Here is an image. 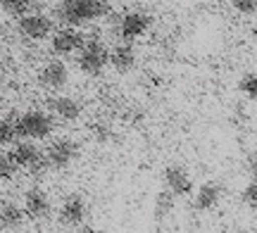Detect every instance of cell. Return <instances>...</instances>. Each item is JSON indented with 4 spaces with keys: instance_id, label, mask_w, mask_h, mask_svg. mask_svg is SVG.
<instances>
[{
    "instance_id": "ac0fdd59",
    "label": "cell",
    "mask_w": 257,
    "mask_h": 233,
    "mask_svg": "<svg viewBox=\"0 0 257 233\" xmlns=\"http://www.w3.org/2000/svg\"><path fill=\"white\" fill-rule=\"evenodd\" d=\"M0 10H3L8 17L19 19L31 10V0H0Z\"/></svg>"
},
{
    "instance_id": "6da1fadb",
    "label": "cell",
    "mask_w": 257,
    "mask_h": 233,
    "mask_svg": "<svg viewBox=\"0 0 257 233\" xmlns=\"http://www.w3.org/2000/svg\"><path fill=\"white\" fill-rule=\"evenodd\" d=\"M112 0H62L55 15L64 27H81L93 19L110 15Z\"/></svg>"
},
{
    "instance_id": "3957f363",
    "label": "cell",
    "mask_w": 257,
    "mask_h": 233,
    "mask_svg": "<svg viewBox=\"0 0 257 233\" xmlns=\"http://www.w3.org/2000/svg\"><path fill=\"white\" fill-rule=\"evenodd\" d=\"M76 65L86 76H98L102 74V69L110 65V48L105 46L98 38H91L86 41L83 48L79 50V57H76Z\"/></svg>"
},
{
    "instance_id": "7c38bea8",
    "label": "cell",
    "mask_w": 257,
    "mask_h": 233,
    "mask_svg": "<svg viewBox=\"0 0 257 233\" xmlns=\"http://www.w3.org/2000/svg\"><path fill=\"white\" fill-rule=\"evenodd\" d=\"M67 81H69V69H67V65L60 62V60L48 62V65L38 72V84L43 86V88H48V91H60V88L67 86Z\"/></svg>"
},
{
    "instance_id": "30bf717a",
    "label": "cell",
    "mask_w": 257,
    "mask_h": 233,
    "mask_svg": "<svg viewBox=\"0 0 257 233\" xmlns=\"http://www.w3.org/2000/svg\"><path fill=\"white\" fill-rule=\"evenodd\" d=\"M165 188L176 197H186L193 193V178L188 169L181 164H169L165 169Z\"/></svg>"
},
{
    "instance_id": "8fae6325",
    "label": "cell",
    "mask_w": 257,
    "mask_h": 233,
    "mask_svg": "<svg viewBox=\"0 0 257 233\" xmlns=\"http://www.w3.org/2000/svg\"><path fill=\"white\" fill-rule=\"evenodd\" d=\"M24 214L29 216V219H34V221H38V219H46L48 214H50V209H53V202H50V197H48V193L43 190V188H29L27 193H24Z\"/></svg>"
},
{
    "instance_id": "5bb4252c",
    "label": "cell",
    "mask_w": 257,
    "mask_h": 233,
    "mask_svg": "<svg viewBox=\"0 0 257 233\" xmlns=\"http://www.w3.org/2000/svg\"><path fill=\"white\" fill-rule=\"evenodd\" d=\"M48 110L53 117L62 121H76L81 117V103L79 100H74L69 95H55V98H50L48 100Z\"/></svg>"
},
{
    "instance_id": "9c48e42d",
    "label": "cell",
    "mask_w": 257,
    "mask_h": 233,
    "mask_svg": "<svg viewBox=\"0 0 257 233\" xmlns=\"http://www.w3.org/2000/svg\"><path fill=\"white\" fill-rule=\"evenodd\" d=\"M88 214V205L81 195H67L60 205V212H57V219L62 226H81L83 219Z\"/></svg>"
},
{
    "instance_id": "d4e9b609",
    "label": "cell",
    "mask_w": 257,
    "mask_h": 233,
    "mask_svg": "<svg viewBox=\"0 0 257 233\" xmlns=\"http://www.w3.org/2000/svg\"><path fill=\"white\" fill-rule=\"evenodd\" d=\"M93 133H95L100 140L107 138V126H100V124H98V126H93Z\"/></svg>"
},
{
    "instance_id": "44dd1931",
    "label": "cell",
    "mask_w": 257,
    "mask_h": 233,
    "mask_svg": "<svg viewBox=\"0 0 257 233\" xmlns=\"http://www.w3.org/2000/svg\"><path fill=\"white\" fill-rule=\"evenodd\" d=\"M15 162L10 159V155H3L0 152V181H10V178L15 176Z\"/></svg>"
},
{
    "instance_id": "4fadbf2b",
    "label": "cell",
    "mask_w": 257,
    "mask_h": 233,
    "mask_svg": "<svg viewBox=\"0 0 257 233\" xmlns=\"http://www.w3.org/2000/svg\"><path fill=\"white\" fill-rule=\"evenodd\" d=\"M221 197H224V186L219 181H205L198 188L195 197H193V207L198 212H210V209H214L221 202Z\"/></svg>"
},
{
    "instance_id": "5b68a950",
    "label": "cell",
    "mask_w": 257,
    "mask_h": 233,
    "mask_svg": "<svg viewBox=\"0 0 257 233\" xmlns=\"http://www.w3.org/2000/svg\"><path fill=\"white\" fill-rule=\"evenodd\" d=\"M10 159L15 162V167L29 169V171H43L48 167V159L31 140H19L10 150Z\"/></svg>"
},
{
    "instance_id": "484cf974",
    "label": "cell",
    "mask_w": 257,
    "mask_h": 233,
    "mask_svg": "<svg viewBox=\"0 0 257 233\" xmlns=\"http://www.w3.org/2000/svg\"><path fill=\"white\" fill-rule=\"evenodd\" d=\"M79 233H105V231H102V228H98V226H83V224H81Z\"/></svg>"
},
{
    "instance_id": "4316f807",
    "label": "cell",
    "mask_w": 257,
    "mask_h": 233,
    "mask_svg": "<svg viewBox=\"0 0 257 233\" xmlns=\"http://www.w3.org/2000/svg\"><path fill=\"white\" fill-rule=\"evenodd\" d=\"M231 233H243V231H231Z\"/></svg>"
},
{
    "instance_id": "d6986e66",
    "label": "cell",
    "mask_w": 257,
    "mask_h": 233,
    "mask_svg": "<svg viewBox=\"0 0 257 233\" xmlns=\"http://www.w3.org/2000/svg\"><path fill=\"white\" fill-rule=\"evenodd\" d=\"M238 91L248 100H257V72H245L238 79Z\"/></svg>"
},
{
    "instance_id": "e0dca14e",
    "label": "cell",
    "mask_w": 257,
    "mask_h": 233,
    "mask_svg": "<svg viewBox=\"0 0 257 233\" xmlns=\"http://www.w3.org/2000/svg\"><path fill=\"white\" fill-rule=\"evenodd\" d=\"M174 200H176V195H172L167 188L155 197V216L157 219H165V216H169L174 212Z\"/></svg>"
},
{
    "instance_id": "ffe728a7",
    "label": "cell",
    "mask_w": 257,
    "mask_h": 233,
    "mask_svg": "<svg viewBox=\"0 0 257 233\" xmlns=\"http://www.w3.org/2000/svg\"><path fill=\"white\" fill-rule=\"evenodd\" d=\"M229 5L243 17H252L257 15V0H229Z\"/></svg>"
},
{
    "instance_id": "7402d4cb",
    "label": "cell",
    "mask_w": 257,
    "mask_h": 233,
    "mask_svg": "<svg viewBox=\"0 0 257 233\" xmlns=\"http://www.w3.org/2000/svg\"><path fill=\"white\" fill-rule=\"evenodd\" d=\"M240 197H243V202L248 207H252V209H257V181L252 178L248 186L243 188V193H240Z\"/></svg>"
},
{
    "instance_id": "8992f818",
    "label": "cell",
    "mask_w": 257,
    "mask_h": 233,
    "mask_svg": "<svg viewBox=\"0 0 257 233\" xmlns=\"http://www.w3.org/2000/svg\"><path fill=\"white\" fill-rule=\"evenodd\" d=\"M53 19L48 15H41V12H31V15H24L19 17V24H17V31L27 41H46L50 34H53Z\"/></svg>"
},
{
    "instance_id": "ba28073f",
    "label": "cell",
    "mask_w": 257,
    "mask_h": 233,
    "mask_svg": "<svg viewBox=\"0 0 257 233\" xmlns=\"http://www.w3.org/2000/svg\"><path fill=\"white\" fill-rule=\"evenodd\" d=\"M83 43H86V38H83V34L79 29L64 27L53 34V43H50V46H53V53H55V55L69 57V55H76L83 48Z\"/></svg>"
},
{
    "instance_id": "2e32d148",
    "label": "cell",
    "mask_w": 257,
    "mask_h": 233,
    "mask_svg": "<svg viewBox=\"0 0 257 233\" xmlns=\"http://www.w3.org/2000/svg\"><path fill=\"white\" fill-rule=\"evenodd\" d=\"M24 209H19L17 202L3 200L0 202V231H15L24 224Z\"/></svg>"
},
{
    "instance_id": "277c9868",
    "label": "cell",
    "mask_w": 257,
    "mask_h": 233,
    "mask_svg": "<svg viewBox=\"0 0 257 233\" xmlns=\"http://www.w3.org/2000/svg\"><path fill=\"white\" fill-rule=\"evenodd\" d=\"M153 27V17L148 15L146 10H128L119 17V24H117V36L121 41H128L134 43L136 38L146 36L148 29Z\"/></svg>"
},
{
    "instance_id": "cb8c5ba5",
    "label": "cell",
    "mask_w": 257,
    "mask_h": 233,
    "mask_svg": "<svg viewBox=\"0 0 257 233\" xmlns=\"http://www.w3.org/2000/svg\"><path fill=\"white\" fill-rule=\"evenodd\" d=\"M245 169H248L250 178H255V181H257V152L248 157V162H245Z\"/></svg>"
},
{
    "instance_id": "9a60e30c",
    "label": "cell",
    "mask_w": 257,
    "mask_h": 233,
    "mask_svg": "<svg viewBox=\"0 0 257 233\" xmlns=\"http://www.w3.org/2000/svg\"><path fill=\"white\" fill-rule=\"evenodd\" d=\"M136 48H134V43H128V41H121V43H117V46L110 50V65L119 72V74H126V72H131L134 67H136Z\"/></svg>"
},
{
    "instance_id": "52a82bcc",
    "label": "cell",
    "mask_w": 257,
    "mask_h": 233,
    "mask_svg": "<svg viewBox=\"0 0 257 233\" xmlns=\"http://www.w3.org/2000/svg\"><path fill=\"white\" fill-rule=\"evenodd\" d=\"M76 157H79V143L72 138H57L46 150L48 167L53 169H67Z\"/></svg>"
},
{
    "instance_id": "7a4b0ae2",
    "label": "cell",
    "mask_w": 257,
    "mask_h": 233,
    "mask_svg": "<svg viewBox=\"0 0 257 233\" xmlns=\"http://www.w3.org/2000/svg\"><path fill=\"white\" fill-rule=\"evenodd\" d=\"M53 129H55V121L43 110H29L15 121V133L29 140L48 138L53 133Z\"/></svg>"
},
{
    "instance_id": "603a6c76",
    "label": "cell",
    "mask_w": 257,
    "mask_h": 233,
    "mask_svg": "<svg viewBox=\"0 0 257 233\" xmlns=\"http://www.w3.org/2000/svg\"><path fill=\"white\" fill-rule=\"evenodd\" d=\"M17 133H15V124L8 121L5 117H0V145H5V143H12Z\"/></svg>"
}]
</instances>
